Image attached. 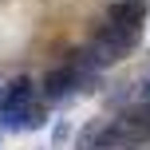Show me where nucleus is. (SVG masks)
Instances as JSON below:
<instances>
[{"instance_id": "3", "label": "nucleus", "mask_w": 150, "mask_h": 150, "mask_svg": "<svg viewBox=\"0 0 150 150\" xmlns=\"http://www.w3.org/2000/svg\"><path fill=\"white\" fill-rule=\"evenodd\" d=\"M107 20L119 24L122 32H142V20H146V4L138 0V4H111V12H107Z\"/></svg>"}, {"instance_id": "7", "label": "nucleus", "mask_w": 150, "mask_h": 150, "mask_svg": "<svg viewBox=\"0 0 150 150\" xmlns=\"http://www.w3.org/2000/svg\"><path fill=\"white\" fill-rule=\"evenodd\" d=\"M111 4H138V0H111Z\"/></svg>"}, {"instance_id": "2", "label": "nucleus", "mask_w": 150, "mask_h": 150, "mask_svg": "<svg viewBox=\"0 0 150 150\" xmlns=\"http://www.w3.org/2000/svg\"><path fill=\"white\" fill-rule=\"evenodd\" d=\"M75 91H79V79H75V71L67 67V63L44 75V99H47V103H59V99L75 95Z\"/></svg>"}, {"instance_id": "6", "label": "nucleus", "mask_w": 150, "mask_h": 150, "mask_svg": "<svg viewBox=\"0 0 150 150\" xmlns=\"http://www.w3.org/2000/svg\"><path fill=\"white\" fill-rule=\"evenodd\" d=\"M138 95H142V103L150 107V79H142V83H138Z\"/></svg>"}, {"instance_id": "5", "label": "nucleus", "mask_w": 150, "mask_h": 150, "mask_svg": "<svg viewBox=\"0 0 150 150\" xmlns=\"http://www.w3.org/2000/svg\"><path fill=\"white\" fill-rule=\"evenodd\" d=\"M67 134H71V127H67V122H55V130H52V142H55V146H63V142H67Z\"/></svg>"}, {"instance_id": "1", "label": "nucleus", "mask_w": 150, "mask_h": 150, "mask_svg": "<svg viewBox=\"0 0 150 150\" xmlns=\"http://www.w3.org/2000/svg\"><path fill=\"white\" fill-rule=\"evenodd\" d=\"M134 32H122L119 24H111V20H103V24H95V32H91V44H87V52L99 59V67L103 63H119V59H127L130 52H134Z\"/></svg>"}, {"instance_id": "4", "label": "nucleus", "mask_w": 150, "mask_h": 150, "mask_svg": "<svg viewBox=\"0 0 150 150\" xmlns=\"http://www.w3.org/2000/svg\"><path fill=\"white\" fill-rule=\"evenodd\" d=\"M32 107V79H12L0 91V111H24Z\"/></svg>"}]
</instances>
